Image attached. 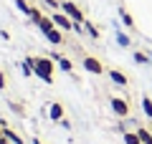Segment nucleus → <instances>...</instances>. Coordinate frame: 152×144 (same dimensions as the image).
<instances>
[{"label":"nucleus","instance_id":"nucleus-1","mask_svg":"<svg viewBox=\"0 0 152 144\" xmlns=\"http://www.w3.org/2000/svg\"><path fill=\"white\" fill-rule=\"evenodd\" d=\"M53 58H48V56H41V58H33V73L38 76L41 81H46V84H53Z\"/></svg>","mask_w":152,"mask_h":144},{"label":"nucleus","instance_id":"nucleus-2","mask_svg":"<svg viewBox=\"0 0 152 144\" xmlns=\"http://www.w3.org/2000/svg\"><path fill=\"white\" fill-rule=\"evenodd\" d=\"M61 13H66V15L71 18V20H76V23H84L86 18H84V13H81V8L76 5V3H61Z\"/></svg>","mask_w":152,"mask_h":144},{"label":"nucleus","instance_id":"nucleus-3","mask_svg":"<svg viewBox=\"0 0 152 144\" xmlns=\"http://www.w3.org/2000/svg\"><path fill=\"white\" fill-rule=\"evenodd\" d=\"M109 109H112L117 116H129V101H127V99L112 96V99H109Z\"/></svg>","mask_w":152,"mask_h":144},{"label":"nucleus","instance_id":"nucleus-4","mask_svg":"<svg viewBox=\"0 0 152 144\" xmlns=\"http://www.w3.org/2000/svg\"><path fill=\"white\" fill-rule=\"evenodd\" d=\"M53 23H56V28H61V31H74V20H71L66 13H53Z\"/></svg>","mask_w":152,"mask_h":144},{"label":"nucleus","instance_id":"nucleus-5","mask_svg":"<svg viewBox=\"0 0 152 144\" xmlns=\"http://www.w3.org/2000/svg\"><path fill=\"white\" fill-rule=\"evenodd\" d=\"M84 68H86V71H91V73H96V76H102V73H104L102 61H99V58H94V56H86V58H84Z\"/></svg>","mask_w":152,"mask_h":144},{"label":"nucleus","instance_id":"nucleus-6","mask_svg":"<svg viewBox=\"0 0 152 144\" xmlns=\"http://www.w3.org/2000/svg\"><path fill=\"white\" fill-rule=\"evenodd\" d=\"M107 76H109V81H114V86H129L127 76L122 73V71H117V68H109V71H107Z\"/></svg>","mask_w":152,"mask_h":144},{"label":"nucleus","instance_id":"nucleus-7","mask_svg":"<svg viewBox=\"0 0 152 144\" xmlns=\"http://www.w3.org/2000/svg\"><path fill=\"white\" fill-rule=\"evenodd\" d=\"M46 38H48V43H51V46H64V36H61V31H58V28L48 31V33H46Z\"/></svg>","mask_w":152,"mask_h":144},{"label":"nucleus","instance_id":"nucleus-8","mask_svg":"<svg viewBox=\"0 0 152 144\" xmlns=\"http://www.w3.org/2000/svg\"><path fill=\"white\" fill-rule=\"evenodd\" d=\"M48 116L53 119V121H61V119H64V106H61V104H51L48 106Z\"/></svg>","mask_w":152,"mask_h":144},{"label":"nucleus","instance_id":"nucleus-9","mask_svg":"<svg viewBox=\"0 0 152 144\" xmlns=\"http://www.w3.org/2000/svg\"><path fill=\"white\" fill-rule=\"evenodd\" d=\"M3 137H5L10 144H26V142H23V139H20V137H18V134L10 129V127H3Z\"/></svg>","mask_w":152,"mask_h":144},{"label":"nucleus","instance_id":"nucleus-10","mask_svg":"<svg viewBox=\"0 0 152 144\" xmlns=\"http://www.w3.org/2000/svg\"><path fill=\"white\" fill-rule=\"evenodd\" d=\"M38 28H41V31H43V36H46V33H48V31H53V28H56V23H53V18H41V20H38Z\"/></svg>","mask_w":152,"mask_h":144},{"label":"nucleus","instance_id":"nucleus-11","mask_svg":"<svg viewBox=\"0 0 152 144\" xmlns=\"http://www.w3.org/2000/svg\"><path fill=\"white\" fill-rule=\"evenodd\" d=\"M137 137L142 139V144H152V132H150V129L140 127V129H137Z\"/></svg>","mask_w":152,"mask_h":144},{"label":"nucleus","instance_id":"nucleus-12","mask_svg":"<svg viewBox=\"0 0 152 144\" xmlns=\"http://www.w3.org/2000/svg\"><path fill=\"white\" fill-rule=\"evenodd\" d=\"M84 31H86L89 36L94 38V41H96V38H99V28L94 25V23H89V20H84Z\"/></svg>","mask_w":152,"mask_h":144},{"label":"nucleus","instance_id":"nucleus-13","mask_svg":"<svg viewBox=\"0 0 152 144\" xmlns=\"http://www.w3.org/2000/svg\"><path fill=\"white\" fill-rule=\"evenodd\" d=\"M58 68L66 71V73H71V68H74V63H71V58H66V56H61L58 58Z\"/></svg>","mask_w":152,"mask_h":144},{"label":"nucleus","instance_id":"nucleus-14","mask_svg":"<svg viewBox=\"0 0 152 144\" xmlns=\"http://www.w3.org/2000/svg\"><path fill=\"white\" fill-rule=\"evenodd\" d=\"M124 144H142V139L137 137V132H124Z\"/></svg>","mask_w":152,"mask_h":144},{"label":"nucleus","instance_id":"nucleus-15","mask_svg":"<svg viewBox=\"0 0 152 144\" xmlns=\"http://www.w3.org/2000/svg\"><path fill=\"white\" fill-rule=\"evenodd\" d=\"M142 111H145V116L152 119V99H150V96H145V99H142Z\"/></svg>","mask_w":152,"mask_h":144},{"label":"nucleus","instance_id":"nucleus-16","mask_svg":"<svg viewBox=\"0 0 152 144\" xmlns=\"http://www.w3.org/2000/svg\"><path fill=\"white\" fill-rule=\"evenodd\" d=\"M20 68H23V73H26V76H36V73H33V58H26L20 63Z\"/></svg>","mask_w":152,"mask_h":144},{"label":"nucleus","instance_id":"nucleus-17","mask_svg":"<svg viewBox=\"0 0 152 144\" xmlns=\"http://www.w3.org/2000/svg\"><path fill=\"white\" fill-rule=\"evenodd\" d=\"M13 3H15V5H18V10H20L23 15H28V13H31V5H28L26 0H13Z\"/></svg>","mask_w":152,"mask_h":144},{"label":"nucleus","instance_id":"nucleus-18","mask_svg":"<svg viewBox=\"0 0 152 144\" xmlns=\"http://www.w3.org/2000/svg\"><path fill=\"white\" fill-rule=\"evenodd\" d=\"M134 61H137V63H150V53H140V51H137V53H134Z\"/></svg>","mask_w":152,"mask_h":144},{"label":"nucleus","instance_id":"nucleus-19","mask_svg":"<svg viewBox=\"0 0 152 144\" xmlns=\"http://www.w3.org/2000/svg\"><path fill=\"white\" fill-rule=\"evenodd\" d=\"M122 23H124L127 28H134V20H132V15L127 10H122Z\"/></svg>","mask_w":152,"mask_h":144},{"label":"nucleus","instance_id":"nucleus-20","mask_svg":"<svg viewBox=\"0 0 152 144\" xmlns=\"http://www.w3.org/2000/svg\"><path fill=\"white\" fill-rule=\"evenodd\" d=\"M117 43L127 48V46H129V38H127V36H124V33H122V31H117Z\"/></svg>","mask_w":152,"mask_h":144},{"label":"nucleus","instance_id":"nucleus-21","mask_svg":"<svg viewBox=\"0 0 152 144\" xmlns=\"http://www.w3.org/2000/svg\"><path fill=\"white\" fill-rule=\"evenodd\" d=\"M28 18H31V20H33V23L38 25V20H41L43 15H41V10H36V8H31V13H28Z\"/></svg>","mask_w":152,"mask_h":144},{"label":"nucleus","instance_id":"nucleus-22","mask_svg":"<svg viewBox=\"0 0 152 144\" xmlns=\"http://www.w3.org/2000/svg\"><path fill=\"white\" fill-rule=\"evenodd\" d=\"M74 33H86V31H84L81 23H76V20H74Z\"/></svg>","mask_w":152,"mask_h":144},{"label":"nucleus","instance_id":"nucleus-23","mask_svg":"<svg viewBox=\"0 0 152 144\" xmlns=\"http://www.w3.org/2000/svg\"><path fill=\"white\" fill-rule=\"evenodd\" d=\"M0 89H5V73L0 71Z\"/></svg>","mask_w":152,"mask_h":144},{"label":"nucleus","instance_id":"nucleus-24","mask_svg":"<svg viewBox=\"0 0 152 144\" xmlns=\"http://www.w3.org/2000/svg\"><path fill=\"white\" fill-rule=\"evenodd\" d=\"M0 144H10V142H8V139H5V137H0Z\"/></svg>","mask_w":152,"mask_h":144},{"label":"nucleus","instance_id":"nucleus-25","mask_svg":"<svg viewBox=\"0 0 152 144\" xmlns=\"http://www.w3.org/2000/svg\"><path fill=\"white\" fill-rule=\"evenodd\" d=\"M31 144H41V142H38V139H33V142H31Z\"/></svg>","mask_w":152,"mask_h":144},{"label":"nucleus","instance_id":"nucleus-26","mask_svg":"<svg viewBox=\"0 0 152 144\" xmlns=\"http://www.w3.org/2000/svg\"><path fill=\"white\" fill-rule=\"evenodd\" d=\"M0 137H3V127H0Z\"/></svg>","mask_w":152,"mask_h":144},{"label":"nucleus","instance_id":"nucleus-27","mask_svg":"<svg viewBox=\"0 0 152 144\" xmlns=\"http://www.w3.org/2000/svg\"><path fill=\"white\" fill-rule=\"evenodd\" d=\"M150 58H152V51H150Z\"/></svg>","mask_w":152,"mask_h":144}]
</instances>
